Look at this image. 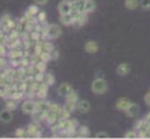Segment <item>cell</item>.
<instances>
[{"label": "cell", "mask_w": 150, "mask_h": 139, "mask_svg": "<svg viewBox=\"0 0 150 139\" xmlns=\"http://www.w3.org/2000/svg\"><path fill=\"white\" fill-rule=\"evenodd\" d=\"M40 44H41V52H42V51L52 52V51L55 48L54 45H53V42H52V40H41Z\"/></svg>", "instance_id": "cell-23"}, {"label": "cell", "mask_w": 150, "mask_h": 139, "mask_svg": "<svg viewBox=\"0 0 150 139\" xmlns=\"http://www.w3.org/2000/svg\"><path fill=\"white\" fill-rule=\"evenodd\" d=\"M63 107H64L67 111H69L70 113H73V112L76 111V104L70 102V101H66V104L63 105Z\"/></svg>", "instance_id": "cell-34"}, {"label": "cell", "mask_w": 150, "mask_h": 139, "mask_svg": "<svg viewBox=\"0 0 150 139\" xmlns=\"http://www.w3.org/2000/svg\"><path fill=\"white\" fill-rule=\"evenodd\" d=\"M49 0H34V4L39 5V6H42V5H46Z\"/></svg>", "instance_id": "cell-44"}, {"label": "cell", "mask_w": 150, "mask_h": 139, "mask_svg": "<svg viewBox=\"0 0 150 139\" xmlns=\"http://www.w3.org/2000/svg\"><path fill=\"white\" fill-rule=\"evenodd\" d=\"M79 99H80V97H79L77 92H75V91H71V92L66 97V101H70V102H74V104H76V102L79 101Z\"/></svg>", "instance_id": "cell-30"}, {"label": "cell", "mask_w": 150, "mask_h": 139, "mask_svg": "<svg viewBox=\"0 0 150 139\" xmlns=\"http://www.w3.org/2000/svg\"><path fill=\"white\" fill-rule=\"evenodd\" d=\"M90 135V131L87 126L84 125H79L77 128H76V132H75V135L74 137H77V138H88Z\"/></svg>", "instance_id": "cell-13"}, {"label": "cell", "mask_w": 150, "mask_h": 139, "mask_svg": "<svg viewBox=\"0 0 150 139\" xmlns=\"http://www.w3.org/2000/svg\"><path fill=\"white\" fill-rule=\"evenodd\" d=\"M95 138H109V134L105 132H97L95 134Z\"/></svg>", "instance_id": "cell-42"}, {"label": "cell", "mask_w": 150, "mask_h": 139, "mask_svg": "<svg viewBox=\"0 0 150 139\" xmlns=\"http://www.w3.org/2000/svg\"><path fill=\"white\" fill-rule=\"evenodd\" d=\"M9 48L7 46V44H0V57H7Z\"/></svg>", "instance_id": "cell-37"}, {"label": "cell", "mask_w": 150, "mask_h": 139, "mask_svg": "<svg viewBox=\"0 0 150 139\" xmlns=\"http://www.w3.org/2000/svg\"><path fill=\"white\" fill-rule=\"evenodd\" d=\"M7 46L9 49H14V48H22L23 47V42H22V39L21 37L20 38H16L14 40H11L7 42ZM23 49V48H22Z\"/></svg>", "instance_id": "cell-21"}, {"label": "cell", "mask_w": 150, "mask_h": 139, "mask_svg": "<svg viewBox=\"0 0 150 139\" xmlns=\"http://www.w3.org/2000/svg\"><path fill=\"white\" fill-rule=\"evenodd\" d=\"M35 18H36V20H38V22H40V24H42V25H47V13L45 12V11H39L38 12V14L35 15Z\"/></svg>", "instance_id": "cell-29"}, {"label": "cell", "mask_w": 150, "mask_h": 139, "mask_svg": "<svg viewBox=\"0 0 150 139\" xmlns=\"http://www.w3.org/2000/svg\"><path fill=\"white\" fill-rule=\"evenodd\" d=\"M34 67H35L36 72H38V71H39V72H46V70H47V62H45V61H42V60H39L38 62L34 64Z\"/></svg>", "instance_id": "cell-32"}, {"label": "cell", "mask_w": 150, "mask_h": 139, "mask_svg": "<svg viewBox=\"0 0 150 139\" xmlns=\"http://www.w3.org/2000/svg\"><path fill=\"white\" fill-rule=\"evenodd\" d=\"M5 106H6L7 110H9V111L13 112V111H15L18 108V101L14 100V99H12V98H8V99H6Z\"/></svg>", "instance_id": "cell-28"}, {"label": "cell", "mask_w": 150, "mask_h": 139, "mask_svg": "<svg viewBox=\"0 0 150 139\" xmlns=\"http://www.w3.org/2000/svg\"><path fill=\"white\" fill-rule=\"evenodd\" d=\"M124 6L128 9L134 11V9H137L139 7V1L138 0H124Z\"/></svg>", "instance_id": "cell-26"}, {"label": "cell", "mask_w": 150, "mask_h": 139, "mask_svg": "<svg viewBox=\"0 0 150 139\" xmlns=\"http://www.w3.org/2000/svg\"><path fill=\"white\" fill-rule=\"evenodd\" d=\"M12 119H13V112H12V111L5 108V110H2V111L0 112V121H1V123L8 124V123L12 121Z\"/></svg>", "instance_id": "cell-17"}, {"label": "cell", "mask_w": 150, "mask_h": 139, "mask_svg": "<svg viewBox=\"0 0 150 139\" xmlns=\"http://www.w3.org/2000/svg\"><path fill=\"white\" fill-rule=\"evenodd\" d=\"M130 70H131V67H130V65H129L128 62H121V64L116 67V73H117L118 75H121V77H124V75L129 74Z\"/></svg>", "instance_id": "cell-14"}, {"label": "cell", "mask_w": 150, "mask_h": 139, "mask_svg": "<svg viewBox=\"0 0 150 139\" xmlns=\"http://www.w3.org/2000/svg\"><path fill=\"white\" fill-rule=\"evenodd\" d=\"M74 16V26L81 27L87 24L88 21V14L87 13H71Z\"/></svg>", "instance_id": "cell-5"}, {"label": "cell", "mask_w": 150, "mask_h": 139, "mask_svg": "<svg viewBox=\"0 0 150 139\" xmlns=\"http://www.w3.org/2000/svg\"><path fill=\"white\" fill-rule=\"evenodd\" d=\"M86 0H71V13H84Z\"/></svg>", "instance_id": "cell-10"}, {"label": "cell", "mask_w": 150, "mask_h": 139, "mask_svg": "<svg viewBox=\"0 0 150 139\" xmlns=\"http://www.w3.org/2000/svg\"><path fill=\"white\" fill-rule=\"evenodd\" d=\"M39 124H40V123L33 121L32 124H29V125L26 127L29 138H41V137H42V128L40 127Z\"/></svg>", "instance_id": "cell-3"}, {"label": "cell", "mask_w": 150, "mask_h": 139, "mask_svg": "<svg viewBox=\"0 0 150 139\" xmlns=\"http://www.w3.org/2000/svg\"><path fill=\"white\" fill-rule=\"evenodd\" d=\"M61 110H62V106H61V105L52 102L50 106H49V108H48V110L46 111V113H45V119H43V121H45L48 126H52V125L55 124L56 120L60 118Z\"/></svg>", "instance_id": "cell-1"}, {"label": "cell", "mask_w": 150, "mask_h": 139, "mask_svg": "<svg viewBox=\"0 0 150 139\" xmlns=\"http://www.w3.org/2000/svg\"><path fill=\"white\" fill-rule=\"evenodd\" d=\"M39 59L48 64V62L52 60V54H50V52H46V51H42V52L39 54Z\"/></svg>", "instance_id": "cell-33"}, {"label": "cell", "mask_w": 150, "mask_h": 139, "mask_svg": "<svg viewBox=\"0 0 150 139\" xmlns=\"http://www.w3.org/2000/svg\"><path fill=\"white\" fill-rule=\"evenodd\" d=\"M138 112H139V106H138L137 104H134V102H131V104L128 106V108L124 111V113H125L129 118H135V117L138 114Z\"/></svg>", "instance_id": "cell-15"}, {"label": "cell", "mask_w": 150, "mask_h": 139, "mask_svg": "<svg viewBox=\"0 0 150 139\" xmlns=\"http://www.w3.org/2000/svg\"><path fill=\"white\" fill-rule=\"evenodd\" d=\"M90 90H91V92H93L94 94H97V95L104 94V93L108 91V82L105 81L104 78L97 77V78H95V79L91 81Z\"/></svg>", "instance_id": "cell-2"}, {"label": "cell", "mask_w": 150, "mask_h": 139, "mask_svg": "<svg viewBox=\"0 0 150 139\" xmlns=\"http://www.w3.org/2000/svg\"><path fill=\"white\" fill-rule=\"evenodd\" d=\"M43 82L47 84L48 86H52L55 84V77L52 72H45V78H43Z\"/></svg>", "instance_id": "cell-27"}, {"label": "cell", "mask_w": 150, "mask_h": 139, "mask_svg": "<svg viewBox=\"0 0 150 139\" xmlns=\"http://www.w3.org/2000/svg\"><path fill=\"white\" fill-rule=\"evenodd\" d=\"M33 77H34V80L35 81H38V82H43V78H45V72H35L34 74H33Z\"/></svg>", "instance_id": "cell-35"}, {"label": "cell", "mask_w": 150, "mask_h": 139, "mask_svg": "<svg viewBox=\"0 0 150 139\" xmlns=\"http://www.w3.org/2000/svg\"><path fill=\"white\" fill-rule=\"evenodd\" d=\"M144 101H145V104H146L148 106H150V91L144 95Z\"/></svg>", "instance_id": "cell-43"}, {"label": "cell", "mask_w": 150, "mask_h": 139, "mask_svg": "<svg viewBox=\"0 0 150 139\" xmlns=\"http://www.w3.org/2000/svg\"><path fill=\"white\" fill-rule=\"evenodd\" d=\"M14 135H15L16 138H29L27 130H26V128H23V127L16 128V131L14 132Z\"/></svg>", "instance_id": "cell-31"}, {"label": "cell", "mask_w": 150, "mask_h": 139, "mask_svg": "<svg viewBox=\"0 0 150 139\" xmlns=\"http://www.w3.org/2000/svg\"><path fill=\"white\" fill-rule=\"evenodd\" d=\"M61 25H64V26H73L74 25V16L71 13L69 14H60V18H59Z\"/></svg>", "instance_id": "cell-16"}, {"label": "cell", "mask_w": 150, "mask_h": 139, "mask_svg": "<svg viewBox=\"0 0 150 139\" xmlns=\"http://www.w3.org/2000/svg\"><path fill=\"white\" fill-rule=\"evenodd\" d=\"M71 117V113L69 111H67L63 106H62V110H61V113H60V118H63V119H68Z\"/></svg>", "instance_id": "cell-40"}, {"label": "cell", "mask_w": 150, "mask_h": 139, "mask_svg": "<svg viewBox=\"0 0 150 139\" xmlns=\"http://www.w3.org/2000/svg\"><path fill=\"white\" fill-rule=\"evenodd\" d=\"M7 91H8V86L4 82H0V98H5Z\"/></svg>", "instance_id": "cell-39"}, {"label": "cell", "mask_w": 150, "mask_h": 139, "mask_svg": "<svg viewBox=\"0 0 150 139\" xmlns=\"http://www.w3.org/2000/svg\"><path fill=\"white\" fill-rule=\"evenodd\" d=\"M144 119H145V120H146V121L150 124V112H148V113H146V115L144 117Z\"/></svg>", "instance_id": "cell-45"}, {"label": "cell", "mask_w": 150, "mask_h": 139, "mask_svg": "<svg viewBox=\"0 0 150 139\" xmlns=\"http://www.w3.org/2000/svg\"><path fill=\"white\" fill-rule=\"evenodd\" d=\"M50 54H52V60H57V59L60 58V53H59V51L55 49V48L50 52Z\"/></svg>", "instance_id": "cell-41"}, {"label": "cell", "mask_w": 150, "mask_h": 139, "mask_svg": "<svg viewBox=\"0 0 150 139\" xmlns=\"http://www.w3.org/2000/svg\"><path fill=\"white\" fill-rule=\"evenodd\" d=\"M39 11H40V9H39V5L34 4V5H30V6L27 7V9L25 11V14H23V15H26L28 19H30V18H34V16L38 14Z\"/></svg>", "instance_id": "cell-18"}, {"label": "cell", "mask_w": 150, "mask_h": 139, "mask_svg": "<svg viewBox=\"0 0 150 139\" xmlns=\"http://www.w3.org/2000/svg\"><path fill=\"white\" fill-rule=\"evenodd\" d=\"M57 11L60 14L71 13V0H62L57 5Z\"/></svg>", "instance_id": "cell-7"}, {"label": "cell", "mask_w": 150, "mask_h": 139, "mask_svg": "<svg viewBox=\"0 0 150 139\" xmlns=\"http://www.w3.org/2000/svg\"><path fill=\"white\" fill-rule=\"evenodd\" d=\"M124 138L127 139H132V138H137V131L136 130H130V131H127L123 135Z\"/></svg>", "instance_id": "cell-36"}, {"label": "cell", "mask_w": 150, "mask_h": 139, "mask_svg": "<svg viewBox=\"0 0 150 139\" xmlns=\"http://www.w3.org/2000/svg\"><path fill=\"white\" fill-rule=\"evenodd\" d=\"M50 101L48 100H45V99H39V101H36V106H35V110L38 111H42V112H46L49 106H50Z\"/></svg>", "instance_id": "cell-19"}, {"label": "cell", "mask_w": 150, "mask_h": 139, "mask_svg": "<svg viewBox=\"0 0 150 139\" xmlns=\"http://www.w3.org/2000/svg\"><path fill=\"white\" fill-rule=\"evenodd\" d=\"M35 106H36V101L32 100V99H26L22 104H21V111L25 114H32L35 111Z\"/></svg>", "instance_id": "cell-4"}, {"label": "cell", "mask_w": 150, "mask_h": 139, "mask_svg": "<svg viewBox=\"0 0 150 139\" xmlns=\"http://www.w3.org/2000/svg\"><path fill=\"white\" fill-rule=\"evenodd\" d=\"M90 102L86 99H79V101L76 102V111H79L80 113H88L90 111Z\"/></svg>", "instance_id": "cell-9"}, {"label": "cell", "mask_w": 150, "mask_h": 139, "mask_svg": "<svg viewBox=\"0 0 150 139\" xmlns=\"http://www.w3.org/2000/svg\"><path fill=\"white\" fill-rule=\"evenodd\" d=\"M45 113H46V112L35 110V111L30 114L32 118H33V121H36V123H41V121H43V119H45Z\"/></svg>", "instance_id": "cell-25"}, {"label": "cell", "mask_w": 150, "mask_h": 139, "mask_svg": "<svg viewBox=\"0 0 150 139\" xmlns=\"http://www.w3.org/2000/svg\"><path fill=\"white\" fill-rule=\"evenodd\" d=\"M71 91H74V88H73L71 84H69V82H62L57 87V94L62 98H66Z\"/></svg>", "instance_id": "cell-6"}, {"label": "cell", "mask_w": 150, "mask_h": 139, "mask_svg": "<svg viewBox=\"0 0 150 139\" xmlns=\"http://www.w3.org/2000/svg\"><path fill=\"white\" fill-rule=\"evenodd\" d=\"M130 104H131L130 99H128V98H125V97H121V98H118V99H117V101H116L115 106H116V108H117L118 111L124 112V111L128 108V106H129Z\"/></svg>", "instance_id": "cell-11"}, {"label": "cell", "mask_w": 150, "mask_h": 139, "mask_svg": "<svg viewBox=\"0 0 150 139\" xmlns=\"http://www.w3.org/2000/svg\"><path fill=\"white\" fill-rule=\"evenodd\" d=\"M139 7L144 11H150V0H139Z\"/></svg>", "instance_id": "cell-38"}, {"label": "cell", "mask_w": 150, "mask_h": 139, "mask_svg": "<svg viewBox=\"0 0 150 139\" xmlns=\"http://www.w3.org/2000/svg\"><path fill=\"white\" fill-rule=\"evenodd\" d=\"M149 123L143 118V119H139L135 123V126H134V130L136 131H145V130H149Z\"/></svg>", "instance_id": "cell-20"}, {"label": "cell", "mask_w": 150, "mask_h": 139, "mask_svg": "<svg viewBox=\"0 0 150 139\" xmlns=\"http://www.w3.org/2000/svg\"><path fill=\"white\" fill-rule=\"evenodd\" d=\"M48 85L45 82H40L38 88L35 90V98L38 99H46L48 95Z\"/></svg>", "instance_id": "cell-8"}, {"label": "cell", "mask_w": 150, "mask_h": 139, "mask_svg": "<svg viewBox=\"0 0 150 139\" xmlns=\"http://www.w3.org/2000/svg\"><path fill=\"white\" fill-rule=\"evenodd\" d=\"M84 51L89 54H94L98 51V44L94 40H88L86 44H84Z\"/></svg>", "instance_id": "cell-12"}, {"label": "cell", "mask_w": 150, "mask_h": 139, "mask_svg": "<svg viewBox=\"0 0 150 139\" xmlns=\"http://www.w3.org/2000/svg\"><path fill=\"white\" fill-rule=\"evenodd\" d=\"M28 38H29V40H30L33 44H34V42H38V41L41 40V32H38V31H35V29H32V31L28 32Z\"/></svg>", "instance_id": "cell-24"}, {"label": "cell", "mask_w": 150, "mask_h": 139, "mask_svg": "<svg viewBox=\"0 0 150 139\" xmlns=\"http://www.w3.org/2000/svg\"><path fill=\"white\" fill-rule=\"evenodd\" d=\"M96 9V1L95 0H86L84 2V13L90 14Z\"/></svg>", "instance_id": "cell-22"}]
</instances>
